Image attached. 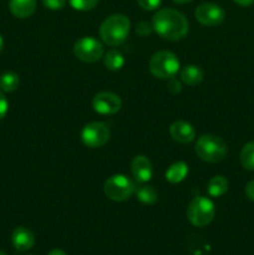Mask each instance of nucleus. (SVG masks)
Listing matches in <instances>:
<instances>
[{"label": "nucleus", "mask_w": 254, "mask_h": 255, "mask_svg": "<svg viewBox=\"0 0 254 255\" xmlns=\"http://www.w3.org/2000/svg\"><path fill=\"white\" fill-rule=\"evenodd\" d=\"M196 153L202 161L208 163H218L227 156L228 147L221 137L214 134H203L197 139Z\"/></svg>", "instance_id": "7ed1b4c3"}, {"label": "nucleus", "mask_w": 254, "mask_h": 255, "mask_svg": "<svg viewBox=\"0 0 254 255\" xmlns=\"http://www.w3.org/2000/svg\"><path fill=\"white\" fill-rule=\"evenodd\" d=\"M162 0H137V4L139 5V7H142L143 10L147 11H153L157 7L161 5Z\"/></svg>", "instance_id": "5701e85b"}, {"label": "nucleus", "mask_w": 254, "mask_h": 255, "mask_svg": "<svg viewBox=\"0 0 254 255\" xmlns=\"http://www.w3.org/2000/svg\"><path fill=\"white\" fill-rule=\"evenodd\" d=\"M152 31H153V26L148 21H139L136 27V32L138 35H141V36H147Z\"/></svg>", "instance_id": "b1692460"}, {"label": "nucleus", "mask_w": 254, "mask_h": 255, "mask_svg": "<svg viewBox=\"0 0 254 255\" xmlns=\"http://www.w3.org/2000/svg\"><path fill=\"white\" fill-rule=\"evenodd\" d=\"M45 7L50 10H61L66 4V0H41Z\"/></svg>", "instance_id": "393cba45"}, {"label": "nucleus", "mask_w": 254, "mask_h": 255, "mask_svg": "<svg viewBox=\"0 0 254 255\" xmlns=\"http://www.w3.org/2000/svg\"><path fill=\"white\" fill-rule=\"evenodd\" d=\"M152 26L161 37L177 41L183 39L188 32V20L178 10L166 7L154 14Z\"/></svg>", "instance_id": "f257e3e1"}, {"label": "nucleus", "mask_w": 254, "mask_h": 255, "mask_svg": "<svg viewBox=\"0 0 254 255\" xmlns=\"http://www.w3.org/2000/svg\"><path fill=\"white\" fill-rule=\"evenodd\" d=\"M111 137L110 127L104 122L87 124L81 131V141L89 148H100L109 142Z\"/></svg>", "instance_id": "6e6552de"}, {"label": "nucleus", "mask_w": 254, "mask_h": 255, "mask_svg": "<svg viewBox=\"0 0 254 255\" xmlns=\"http://www.w3.org/2000/svg\"><path fill=\"white\" fill-rule=\"evenodd\" d=\"M196 19L206 26H217L222 24L226 17V11L223 7L213 2H204L196 9L194 12Z\"/></svg>", "instance_id": "9d476101"}, {"label": "nucleus", "mask_w": 254, "mask_h": 255, "mask_svg": "<svg viewBox=\"0 0 254 255\" xmlns=\"http://www.w3.org/2000/svg\"><path fill=\"white\" fill-rule=\"evenodd\" d=\"M229 183L226 177L223 176H214L209 179L207 184V192L211 197H222L227 191H228Z\"/></svg>", "instance_id": "f3484780"}, {"label": "nucleus", "mask_w": 254, "mask_h": 255, "mask_svg": "<svg viewBox=\"0 0 254 255\" xmlns=\"http://www.w3.org/2000/svg\"><path fill=\"white\" fill-rule=\"evenodd\" d=\"M131 172L133 178L138 183H147L148 181H151L152 176H153V167H152L151 161L146 156L138 154L132 159Z\"/></svg>", "instance_id": "9b49d317"}, {"label": "nucleus", "mask_w": 254, "mask_h": 255, "mask_svg": "<svg viewBox=\"0 0 254 255\" xmlns=\"http://www.w3.org/2000/svg\"><path fill=\"white\" fill-rule=\"evenodd\" d=\"M234 1L241 5V6H249V5L253 4L254 0H234Z\"/></svg>", "instance_id": "c85d7f7f"}, {"label": "nucleus", "mask_w": 254, "mask_h": 255, "mask_svg": "<svg viewBox=\"0 0 254 255\" xmlns=\"http://www.w3.org/2000/svg\"><path fill=\"white\" fill-rule=\"evenodd\" d=\"M134 194H136L137 199L143 204H154L158 199V193L154 187L148 186V184L141 183L139 186H137Z\"/></svg>", "instance_id": "a211bd4d"}, {"label": "nucleus", "mask_w": 254, "mask_h": 255, "mask_svg": "<svg viewBox=\"0 0 254 255\" xmlns=\"http://www.w3.org/2000/svg\"><path fill=\"white\" fill-rule=\"evenodd\" d=\"M204 72L197 65H187L181 70V80L188 86H197L203 81Z\"/></svg>", "instance_id": "2eb2a0df"}, {"label": "nucleus", "mask_w": 254, "mask_h": 255, "mask_svg": "<svg viewBox=\"0 0 254 255\" xmlns=\"http://www.w3.org/2000/svg\"><path fill=\"white\" fill-rule=\"evenodd\" d=\"M168 90L172 94H179L182 91V84L176 77H172L168 80Z\"/></svg>", "instance_id": "bb28decb"}, {"label": "nucleus", "mask_w": 254, "mask_h": 255, "mask_svg": "<svg viewBox=\"0 0 254 255\" xmlns=\"http://www.w3.org/2000/svg\"><path fill=\"white\" fill-rule=\"evenodd\" d=\"M9 9L14 16L26 19L36 10V0H10Z\"/></svg>", "instance_id": "4468645a"}, {"label": "nucleus", "mask_w": 254, "mask_h": 255, "mask_svg": "<svg viewBox=\"0 0 254 255\" xmlns=\"http://www.w3.org/2000/svg\"><path fill=\"white\" fill-rule=\"evenodd\" d=\"M172 1H174L176 4H187V2L192 1V0H172Z\"/></svg>", "instance_id": "7c9ffc66"}, {"label": "nucleus", "mask_w": 254, "mask_h": 255, "mask_svg": "<svg viewBox=\"0 0 254 255\" xmlns=\"http://www.w3.org/2000/svg\"><path fill=\"white\" fill-rule=\"evenodd\" d=\"M216 208L213 202L203 196L194 197L187 207V218L194 227H206L213 221Z\"/></svg>", "instance_id": "20e7f679"}, {"label": "nucleus", "mask_w": 254, "mask_h": 255, "mask_svg": "<svg viewBox=\"0 0 254 255\" xmlns=\"http://www.w3.org/2000/svg\"><path fill=\"white\" fill-rule=\"evenodd\" d=\"M246 196L248 197V199L254 202V179L248 182V184L246 186Z\"/></svg>", "instance_id": "cd10ccee"}, {"label": "nucleus", "mask_w": 254, "mask_h": 255, "mask_svg": "<svg viewBox=\"0 0 254 255\" xmlns=\"http://www.w3.org/2000/svg\"><path fill=\"white\" fill-rule=\"evenodd\" d=\"M136 191V184L124 174H115L106 179L104 184L105 196L115 202H122L132 197Z\"/></svg>", "instance_id": "423d86ee"}, {"label": "nucleus", "mask_w": 254, "mask_h": 255, "mask_svg": "<svg viewBox=\"0 0 254 255\" xmlns=\"http://www.w3.org/2000/svg\"><path fill=\"white\" fill-rule=\"evenodd\" d=\"M242 166L249 171H254V141L249 142L241 151Z\"/></svg>", "instance_id": "412c9836"}, {"label": "nucleus", "mask_w": 254, "mask_h": 255, "mask_svg": "<svg viewBox=\"0 0 254 255\" xmlns=\"http://www.w3.org/2000/svg\"><path fill=\"white\" fill-rule=\"evenodd\" d=\"M92 107L95 111L100 115H115L121 110L122 101L120 96H117L114 92L102 91L95 95L92 100Z\"/></svg>", "instance_id": "1a4fd4ad"}, {"label": "nucleus", "mask_w": 254, "mask_h": 255, "mask_svg": "<svg viewBox=\"0 0 254 255\" xmlns=\"http://www.w3.org/2000/svg\"><path fill=\"white\" fill-rule=\"evenodd\" d=\"M70 5L77 11H89L92 10L100 0H69Z\"/></svg>", "instance_id": "4be33fe9"}, {"label": "nucleus", "mask_w": 254, "mask_h": 255, "mask_svg": "<svg viewBox=\"0 0 254 255\" xmlns=\"http://www.w3.org/2000/svg\"><path fill=\"white\" fill-rule=\"evenodd\" d=\"M129 27L131 22L128 17L122 14L111 15L105 19L100 26V37L109 46H119L128 37Z\"/></svg>", "instance_id": "f03ea898"}, {"label": "nucleus", "mask_w": 254, "mask_h": 255, "mask_svg": "<svg viewBox=\"0 0 254 255\" xmlns=\"http://www.w3.org/2000/svg\"><path fill=\"white\" fill-rule=\"evenodd\" d=\"M188 174V166L184 162L178 161L174 162L173 164L169 166V168L166 171V179L172 184L181 183L184 181V178Z\"/></svg>", "instance_id": "dca6fc26"}, {"label": "nucleus", "mask_w": 254, "mask_h": 255, "mask_svg": "<svg viewBox=\"0 0 254 255\" xmlns=\"http://www.w3.org/2000/svg\"><path fill=\"white\" fill-rule=\"evenodd\" d=\"M0 255H6V254H5L4 252H1V251H0Z\"/></svg>", "instance_id": "473e14b6"}, {"label": "nucleus", "mask_w": 254, "mask_h": 255, "mask_svg": "<svg viewBox=\"0 0 254 255\" xmlns=\"http://www.w3.org/2000/svg\"><path fill=\"white\" fill-rule=\"evenodd\" d=\"M11 242L17 252H27L34 247L35 236L30 229L25 227H17L12 232Z\"/></svg>", "instance_id": "ddd939ff"}, {"label": "nucleus", "mask_w": 254, "mask_h": 255, "mask_svg": "<svg viewBox=\"0 0 254 255\" xmlns=\"http://www.w3.org/2000/svg\"><path fill=\"white\" fill-rule=\"evenodd\" d=\"M20 85V79L17 74L12 71H6L0 76V90L2 92L16 91Z\"/></svg>", "instance_id": "aec40b11"}, {"label": "nucleus", "mask_w": 254, "mask_h": 255, "mask_svg": "<svg viewBox=\"0 0 254 255\" xmlns=\"http://www.w3.org/2000/svg\"><path fill=\"white\" fill-rule=\"evenodd\" d=\"M104 65L110 71H119L125 65V57L119 50H109L104 55Z\"/></svg>", "instance_id": "6ab92c4d"}, {"label": "nucleus", "mask_w": 254, "mask_h": 255, "mask_svg": "<svg viewBox=\"0 0 254 255\" xmlns=\"http://www.w3.org/2000/svg\"><path fill=\"white\" fill-rule=\"evenodd\" d=\"M7 110H9V102H7L2 91H0V120L4 119L5 115L7 114Z\"/></svg>", "instance_id": "a878e982"}, {"label": "nucleus", "mask_w": 254, "mask_h": 255, "mask_svg": "<svg viewBox=\"0 0 254 255\" xmlns=\"http://www.w3.org/2000/svg\"><path fill=\"white\" fill-rule=\"evenodd\" d=\"M74 55L81 61L92 64L104 56V45L92 36H84L74 45Z\"/></svg>", "instance_id": "0eeeda50"}, {"label": "nucleus", "mask_w": 254, "mask_h": 255, "mask_svg": "<svg viewBox=\"0 0 254 255\" xmlns=\"http://www.w3.org/2000/svg\"><path fill=\"white\" fill-rule=\"evenodd\" d=\"M179 70V60L171 51H158L152 55L149 60V71L154 77L169 80L176 76Z\"/></svg>", "instance_id": "39448f33"}, {"label": "nucleus", "mask_w": 254, "mask_h": 255, "mask_svg": "<svg viewBox=\"0 0 254 255\" xmlns=\"http://www.w3.org/2000/svg\"><path fill=\"white\" fill-rule=\"evenodd\" d=\"M47 255H67V254L65 253L64 251H61V249H52V251Z\"/></svg>", "instance_id": "c756f323"}, {"label": "nucleus", "mask_w": 254, "mask_h": 255, "mask_svg": "<svg viewBox=\"0 0 254 255\" xmlns=\"http://www.w3.org/2000/svg\"><path fill=\"white\" fill-rule=\"evenodd\" d=\"M169 134L172 138L176 142L182 144L191 143L194 138H196V131H194L193 126L187 121H179L173 122L169 127Z\"/></svg>", "instance_id": "f8f14e48"}, {"label": "nucleus", "mask_w": 254, "mask_h": 255, "mask_svg": "<svg viewBox=\"0 0 254 255\" xmlns=\"http://www.w3.org/2000/svg\"><path fill=\"white\" fill-rule=\"evenodd\" d=\"M2 47H4V40H2L1 35H0V52H1Z\"/></svg>", "instance_id": "2f4dec72"}]
</instances>
